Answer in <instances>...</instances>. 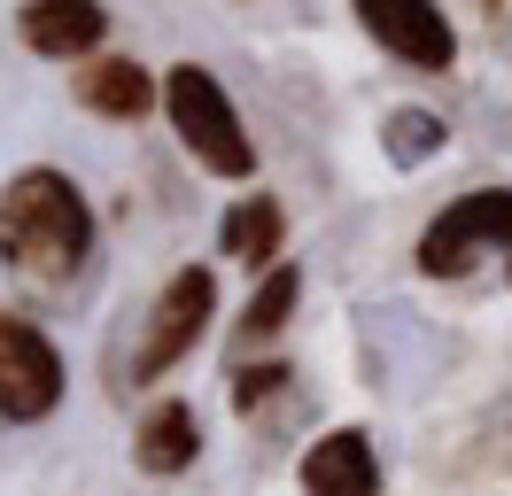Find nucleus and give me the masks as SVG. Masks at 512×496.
Instances as JSON below:
<instances>
[{"instance_id": "nucleus-1", "label": "nucleus", "mask_w": 512, "mask_h": 496, "mask_svg": "<svg viewBox=\"0 0 512 496\" xmlns=\"http://www.w3.org/2000/svg\"><path fill=\"white\" fill-rule=\"evenodd\" d=\"M94 264V210L70 171L32 163L0 186V272L32 295H70Z\"/></svg>"}, {"instance_id": "nucleus-2", "label": "nucleus", "mask_w": 512, "mask_h": 496, "mask_svg": "<svg viewBox=\"0 0 512 496\" xmlns=\"http://www.w3.org/2000/svg\"><path fill=\"white\" fill-rule=\"evenodd\" d=\"M163 117H171L179 148L210 179H256V140H249V124H241V109H233V93L218 86V70L171 62L163 70Z\"/></svg>"}, {"instance_id": "nucleus-3", "label": "nucleus", "mask_w": 512, "mask_h": 496, "mask_svg": "<svg viewBox=\"0 0 512 496\" xmlns=\"http://www.w3.org/2000/svg\"><path fill=\"white\" fill-rule=\"evenodd\" d=\"M210 318H218V272H210V264H179V272L156 287L140 334H132L125 380H132V388H148V380H163L171 365H187L194 341L210 334Z\"/></svg>"}, {"instance_id": "nucleus-4", "label": "nucleus", "mask_w": 512, "mask_h": 496, "mask_svg": "<svg viewBox=\"0 0 512 496\" xmlns=\"http://www.w3.org/2000/svg\"><path fill=\"white\" fill-rule=\"evenodd\" d=\"M419 272L427 279H466L474 264H505L512 279V186H474V194H458L443 210L427 217V233H419Z\"/></svg>"}, {"instance_id": "nucleus-5", "label": "nucleus", "mask_w": 512, "mask_h": 496, "mask_svg": "<svg viewBox=\"0 0 512 496\" xmlns=\"http://www.w3.org/2000/svg\"><path fill=\"white\" fill-rule=\"evenodd\" d=\"M63 388H70L63 349L39 334L32 318L0 310V419L8 427H32V419H47L63 403Z\"/></svg>"}, {"instance_id": "nucleus-6", "label": "nucleus", "mask_w": 512, "mask_h": 496, "mask_svg": "<svg viewBox=\"0 0 512 496\" xmlns=\"http://www.w3.org/2000/svg\"><path fill=\"white\" fill-rule=\"evenodd\" d=\"M350 16L404 70H427V78L458 70V24L443 16V0H350Z\"/></svg>"}, {"instance_id": "nucleus-7", "label": "nucleus", "mask_w": 512, "mask_h": 496, "mask_svg": "<svg viewBox=\"0 0 512 496\" xmlns=\"http://www.w3.org/2000/svg\"><path fill=\"white\" fill-rule=\"evenodd\" d=\"M16 39L32 47L39 62H94L101 39H109V8L101 0H24L16 8Z\"/></svg>"}, {"instance_id": "nucleus-8", "label": "nucleus", "mask_w": 512, "mask_h": 496, "mask_svg": "<svg viewBox=\"0 0 512 496\" xmlns=\"http://www.w3.org/2000/svg\"><path fill=\"white\" fill-rule=\"evenodd\" d=\"M70 101L101 124H140L148 109H163V78L132 55H94L70 70Z\"/></svg>"}, {"instance_id": "nucleus-9", "label": "nucleus", "mask_w": 512, "mask_h": 496, "mask_svg": "<svg viewBox=\"0 0 512 496\" xmlns=\"http://www.w3.org/2000/svg\"><path fill=\"white\" fill-rule=\"evenodd\" d=\"M295 481H303V496H381V450L365 427H326L303 450Z\"/></svg>"}, {"instance_id": "nucleus-10", "label": "nucleus", "mask_w": 512, "mask_h": 496, "mask_svg": "<svg viewBox=\"0 0 512 496\" xmlns=\"http://www.w3.org/2000/svg\"><path fill=\"white\" fill-rule=\"evenodd\" d=\"M194 458H202V419H194V403L187 396L148 403V419L132 427V465H140L148 481H179Z\"/></svg>"}, {"instance_id": "nucleus-11", "label": "nucleus", "mask_w": 512, "mask_h": 496, "mask_svg": "<svg viewBox=\"0 0 512 496\" xmlns=\"http://www.w3.org/2000/svg\"><path fill=\"white\" fill-rule=\"evenodd\" d=\"M218 256H233L241 272H272V264H288V210L272 202V194H241L233 210L218 217Z\"/></svg>"}, {"instance_id": "nucleus-12", "label": "nucleus", "mask_w": 512, "mask_h": 496, "mask_svg": "<svg viewBox=\"0 0 512 496\" xmlns=\"http://www.w3.org/2000/svg\"><path fill=\"white\" fill-rule=\"evenodd\" d=\"M295 303H303V272H295V264H272V272L256 279L241 326H233V349H264V341H280V334H288V318H295Z\"/></svg>"}, {"instance_id": "nucleus-13", "label": "nucleus", "mask_w": 512, "mask_h": 496, "mask_svg": "<svg viewBox=\"0 0 512 496\" xmlns=\"http://www.w3.org/2000/svg\"><path fill=\"white\" fill-rule=\"evenodd\" d=\"M443 148H450V124L435 117V109L396 101V109L381 117V155H388V171H419V163H435Z\"/></svg>"}, {"instance_id": "nucleus-14", "label": "nucleus", "mask_w": 512, "mask_h": 496, "mask_svg": "<svg viewBox=\"0 0 512 496\" xmlns=\"http://www.w3.org/2000/svg\"><path fill=\"white\" fill-rule=\"evenodd\" d=\"M288 388H295V365H280V357H264V365H241V372H233V411H241V419H256L264 403H280Z\"/></svg>"}, {"instance_id": "nucleus-15", "label": "nucleus", "mask_w": 512, "mask_h": 496, "mask_svg": "<svg viewBox=\"0 0 512 496\" xmlns=\"http://www.w3.org/2000/svg\"><path fill=\"white\" fill-rule=\"evenodd\" d=\"M481 8H497V16H505V0H481Z\"/></svg>"}]
</instances>
